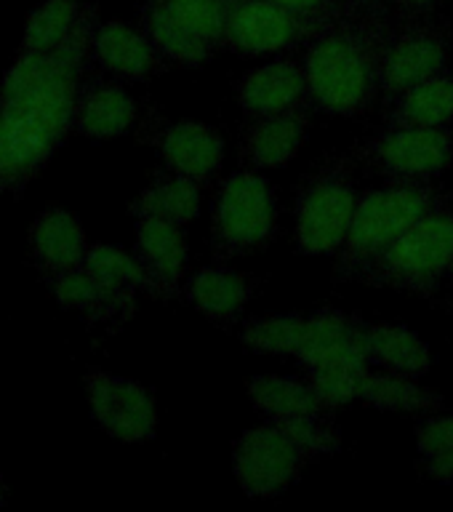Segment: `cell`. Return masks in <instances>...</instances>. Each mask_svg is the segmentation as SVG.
Here are the masks:
<instances>
[{"label": "cell", "instance_id": "cell-10", "mask_svg": "<svg viewBox=\"0 0 453 512\" xmlns=\"http://www.w3.org/2000/svg\"><path fill=\"white\" fill-rule=\"evenodd\" d=\"M310 462L312 456L272 422L246 430L232 446L235 478L254 499H270L288 491Z\"/></svg>", "mask_w": 453, "mask_h": 512}, {"label": "cell", "instance_id": "cell-28", "mask_svg": "<svg viewBox=\"0 0 453 512\" xmlns=\"http://www.w3.org/2000/svg\"><path fill=\"white\" fill-rule=\"evenodd\" d=\"M83 8H86L83 0H46L27 19L22 51L40 54V51H51L59 46L78 24Z\"/></svg>", "mask_w": 453, "mask_h": 512}, {"label": "cell", "instance_id": "cell-8", "mask_svg": "<svg viewBox=\"0 0 453 512\" xmlns=\"http://www.w3.org/2000/svg\"><path fill=\"white\" fill-rule=\"evenodd\" d=\"M451 30L432 16H392L379 51V88L382 96L398 94L435 72L446 70Z\"/></svg>", "mask_w": 453, "mask_h": 512}, {"label": "cell", "instance_id": "cell-32", "mask_svg": "<svg viewBox=\"0 0 453 512\" xmlns=\"http://www.w3.org/2000/svg\"><path fill=\"white\" fill-rule=\"evenodd\" d=\"M80 267H86L102 283L120 288V291H131V294H136V288L147 291V275H144L139 259L115 246H91Z\"/></svg>", "mask_w": 453, "mask_h": 512}, {"label": "cell", "instance_id": "cell-17", "mask_svg": "<svg viewBox=\"0 0 453 512\" xmlns=\"http://www.w3.org/2000/svg\"><path fill=\"white\" fill-rule=\"evenodd\" d=\"M254 291V278L246 272L227 270V267H203L187 280L182 296L195 304L211 323L230 331L246 310V304L251 302Z\"/></svg>", "mask_w": 453, "mask_h": 512}, {"label": "cell", "instance_id": "cell-27", "mask_svg": "<svg viewBox=\"0 0 453 512\" xmlns=\"http://www.w3.org/2000/svg\"><path fill=\"white\" fill-rule=\"evenodd\" d=\"M248 395H251V403L267 416L328 411L310 387V382L307 379H296V376H251L248 379Z\"/></svg>", "mask_w": 453, "mask_h": 512}, {"label": "cell", "instance_id": "cell-38", "mask_svg": "<svg viewBox=\"0 0 453 512\" xmlns=\"http://www.w3.org/2000/svg\"><path fill=\"white\" fill-rule=\"evenodd\" d=\"M336 3H342L344 8H347V14H352V16H358L355 14V8H352V0H336Z\"/></svg>", "mask_w": 453, "mask_h": 512}, {"label": "cell", "instance_id": "cell-13", "mask_svg": "<svg viewBox=\"0 0 453 512\" xmlns=\"http://www.w3.org/2000/svg\"><path fill=\"white\" fill-rule=\"evenodd\" d=\"M302 366L315 363H355L368 366V323L342 310H318L304 315V328L294 355Z\"/></svg>", "mask_w": 453, "mask_h": 512}, {"label": "cell", "instance_id": "cell-31", "mask_svg": "<svg viewBox=\"0 0 453 512\" xmlns=\"http://www.w3.org/2000/svg\"><path fill=\"white\" fill-rule=\"evenodd\" d=\"M304 315H264L243 323L240 339L246 347L270 355H296L302 339Z\"/></svg>", "mask_w": 453, "mask_h": 512}, {"label": "cell", "instance_id": "cell-4", "mask_svg": "<svg viewBox=\"0 0 453 512\" xmlns=\"http://www.w3.org/2000/svg\"><path fill=\"white\" fill-rule=\"evenodd\" d=\"M453 259V200L411 224L392 246L379 254L360 283L376 288H398L432 299Z\"/></svg>", "mask_w": 453, "mask_h": 512}, {"label": "cell", "instance_id": "cell-26", "mask_svg": "<svg viewBox=\"0 0 453 512\" xmlns=\"http://www.w3.org/2000/svg\"><path fill=\"white\" fill-rule=\"evenodd\" d=\"M360 400L368 406L379 408V411H411V414H422V411H440L443 408V395H438L430 387L416 384L414 376L403 374H363L360 384Z\"/></svg>", "mask_w": 453, "mask_h": 512}, {"label": "cell", "instance_id": "cell-33", "mask_svg": "<svg viewBox=\"0 0 453 512\" xmlns=\"http://www.w3.org/2000/svg\"><path fill=\"white\" fill-rule=\"evenodd\" d=\"M179 19L198 30L216 48L222 46L224 19H227V0H163Z\"/></svg>", "mask_w": 453, "mask_h": 512}, {"label": "cell", "instance_id": "cell-2", "mask_svg": "<svg viewBox=\"0 0 453 512\" xmlns=\"http://www.w3.org/2000/svg\"><path fill=\"white\" fill-rule=\"evenodd\" d=\"M390 19L339 16L304 46L302 70L312 110L360 118L374 107L382 94L379 51Z\"/></svg>", "mask_w": 453, "mask_h": 512}, {"label": "cell", "instance_id": "cell-14", "mask_svg": "<svg viewBox=\"0 0 453 512\" xmlns=\"http://www.w3.org/2000/svg\"><path fill=\"white\" fill-rule=\"evenodd\" d=\"M310 110V104H299V107L272 112L264 118H251L240 142V163L251 171L291 163L307 139Z\"/></svg>", "mask_w": 453, "mask_h": 512}, {"label": "cell", "instance_id": "cell-42", "mask_svg": "<svg viewBox=\"0 0 453 512\" xmlns=\"http://www.w3.org/2000/svg\"><path fill=\"white\" fill-rule=\"evenodd\" d=\"M227 3H232V0H227Z\"/></svg>", "mask_w": 453, "mask_h": 512}, {"label": "cell", "instance_id": "cell-35", "mask_svg": "<svg viewBox=\"0 0 453 512\" xmlns=\"http://www.w3.org/2000/svg\"><path fill=\"white\" fill-rule=\"evenodd\" d=\"M419 470H422L427 478L453 480V448L435 456H419Z\"/></svg>", "mask_w": 453, "mask_h": 512}, {"label": "cell", "instance_id": "cell-25", "mask_svg": "<svg viewBox=\"0 0 453 512\" xmlns=\"http://www.w3.org/2000/svg\"><path fill=\"white\" fill-rule=\"evenodd\" d=\"M368 358L376 366L414 379L427 374L432 366L430 347L422 336L392 323H368Z\"/></svg>", "mask_w": 453, "mask_h": 512}, {"label": "cell", "instance_id": "cell-3", "mask_svg": "<svg viewBox=\"0 0 453 512\" xmlns=\"http://www.w3.org/2000/svg\"><path fill=\"white\" fill-rule=\"evenodd\" d=\"M448 198L451 195L435 190L430 182H387L360 195L344 246L336 256V280H363L384 248Z\"/></svg>", "mask_w": 453, "mask_h": 512}, {"label": "cell", "instance_id": "cell-9", "mask_svg": "<svg viewBox=\"0 0 453 512\" xmlns=\"http://www.w3.org/2000/svg\"><path fill=\"white\" fill-rule=\"evenodd\" d=\"M336 19L339 16L288 11L270 0H232L219 48L248 56L302 48Z\"/></svg>", "mask_w": 453, "mask_h": 512}, {"label": "cell", "instance_id": "cell-5", "mask_svg": "<svg viewBox=\"0 0 453 512\" xmlns=\"http://www.w3.org/2000/svg\"><path fill=\"white\" fill-rule=\"evenodd\" d=\"M352 160L326 158L304 176L296 190V248L302 254H339L358 208Z\"/></svg>", "mask_w": 453, "mask_h": 512}, {"label": "cell", "instance_id": "cell-18", "mask_svg": "<svg viewBox=\"0 0 453 512\" xmlns=\"http://www.w3.org/2000/svg\"><path fill=\"white\" fill-rule=\"evenodd\" d=\"M94 62L126 80H150L152 75L168 67L150 38L123 22H107L96 27Z\"/></svg>", "mask_w": 453, "mask_h": 512}, {"label": "cell", "instance_id": "cell-1", "mask_svg": "<svg viewBox=\"0 0 453 512\" xmlns=\"http://www.w3.org/2000/svg\"><path fill=\"white\" fill-rule=\"evenodd\" d=\"M96 6L51 51H22L0 91V192L22 190L75 120L80 75L94 59Z\"/></svg>", "mask_w": 453, "mask_h": 512}, {"label": "cell", "instance_id": "cell-6", "mask_svg": "<svg viewBox=\"0 0 453 512\" xmlns=\"http://www.w3.org/2000/svg\"><path fill=\"white\" fill-rule=\"evenodd\" d=\"M275 235V195L264 176H227L211 208V251L219 262L262 248Z\"/></svg>", "mask_w": 453, "mask_h": 512}, {"label": "cell", "instance_id": "cell-36", "mask_svg": "<svg viewBox=\"0 0 453 512\" xmlns=\"http://www.w3.org/2000/svg\"><path fill=\"white\" fill-rule=\"evenodd\" d=\"M440 0H392V16H432Z\"/></svg>", "mask_w": 453, "mask_h": 512}, {"label": "cell", "instance_id": "cell-30", "mask_svg": "<svg viewBox=\"0 0 453 512\" xmlns=\"http://www.w3.org/2000/svg\"><path fill=\"white\" fill-rule=\"evenodd\" d=\"M366 371V366H355V363H315V366H304V379L310 382L320 403L328 411H334L352 400H360V384Z\"/></svg>", "mask_w": 453, "mask_h": 512}, {"label": "cell", "instance_id": "cell-12", "mask_svg": "<svg viewBox=\"0 0 453 512\" xmlns=\"http://www.w3.org/2000/svg\"><path fill=\"white\" fill-rule=\"evenodd\" d=\"M147 131H150L147 139L158 147L168 171L187 176L200 187L214 182L224 160V139L214 126L195 120H179V123L160 120L155 126H147Z\"/></svg>", "mask_w": 453, "mask_h": 512}, {"label": "cell", "instance_id": "cell-20", "mask_svg": "<svg viewBox=\"0 0 453 512\" xmlns=\"http://www.w3.org/2000/svg\"><path fill=\"white\" fill-rule=\"evenodd\" d=\"M139 30L150 38L152 46L158 48L168 64L198 67L216 51L211 40L203 38L198 30H192L163 0H142Z\"/></svg>", "mask_w": 453, "mask_h": 512}, {"label": "cell", "instance_id": "cell-11", "mask_svg": "<svg viewBox=\"0 0 453 512\" xmlns=\"http://www.w3.org/2000/svg\"><path fill=\"white\" fill-rule=\"evenodd\" d=\"M86 390L91 414L112 438L126 443L155 438V427H158L155 400L142 384L104 371H91L86 376Z\"/></svg>", "mask_w": 453, "mask_h": 512}, {"label": "cell", "instance_id": "cell-29", "mask_svg": "<svg viewBox=\"0 0 453 512\" xmlns=\"http://www.w3.org/2000/svg\"><path fill=\"white\" fill-rule=\"evenodd\" d=\"M275 427L286 432L296 446L304 448L312 456L336 454L342 448V435L336 430L331 411H312V414H291V416H270Z\"/></svg>", "mask_w": 453, "mask_h": 512}, {"label": "cell", "instance_id": "cell-22", "mask_svg": "<svg viewBox=\"0 0 453 512\" xmlns=\"http://www.w3.org/2000/svg\"><path fill=\"white\" fill-rule=\"evenodd\" d=\"M54 294L62 307L86 312L91 320H123L134 310V294L91 275L86 267L54 272Z\"/></svg>", "mask_w": 453, "mask_h": 512}, {"label": "cell", "instance_id": "cell-24", "mask_svg": "<svg viewBox=\"0 0 453 512\" xmlns=\"http://www.w3.org/2000/svg\"><path fill=\"white\" fill-rule=\"evenodd\" d=\"M200 211V184L179 174H158L147 190L131 203L136 219H160V222L187 224Z\"/></svg>", "mask_w": 453, "mask_h": 512}, {"label": "cell", "instance_id": "cell-21", "mask_svg": "<svg viewBox=\"0 0 453 512\" xmlns=\"http://www.w3.org/2000/svg\"><path fill=\"white\" fill-rule=\"evenodd\" d=\"M134 118L136 104L126 88L91 80V83H83L78 91L72 128L94 139H110V136L126 134Z\"/></svg>", "mask_w": 453, "mask_h": 512}, {"label": "cell", "instance_id": "cell-15", "mask_svg": "<svg viewBox=\"0 0 453 512\" xmlns=\"http://www.w3.org/2000/svg\"><path fill=\"white\" fill-rule=\"evenodd\" d=\"M134 256L147 275V291L160 299L182 294L184 264H187V240L179 224L160 219H136Z\"/></svg>", "mask_w": 453, "mask_h": 512}, {"label": "cell", "instance_id": "cell-40", "mask_svg": "<svg viewBox=\"0 0 453 512\" xmlns=\"http://www.w3.org/2000/svg\"><path fill=\"white\" fill-rule=\"evenodd\" d=\"M448 278H451V283H453V259H451V267H448Z\"/></svg>", "mask_w": 453, "mask_h": 512}, {"label": "cell", "instance_id": "cell-41", "mask_svg": "<svg viewBox=\"0 0 453 512\" xmlns=\"http://www.w3.org/2000/svg\"><path fill=\"white\" fill-rule=\"evenodd\" d=\"M443 307H446V310L453 315V302H446V304H443Z\"/></svg>", "mask_w": 453, "mask_h": 512}, {"label": "cell", "instance_id": "cell-16", "mask_svg": "<svg viewBox=\"0 0 453 512\" xmlns=\"http://www.w3.org/2000/svg\"><path fill=\"white\" fill-rule=\"evenodd\" d=\"M238 104L248 118H264L272 112L291 110L307 102V80L302 62L278 59V62L256 67L240 80Z\"/></svg>", "mask_w": 453, "mask_h": 512}, {"label": "cell", "instance_id": "cell-39", "mask_svg": "<svg viewBox=\"0 0 453 512\" xmlns=\"http://www.w3.org/2000/svg\"><path fill=\"white\" fill-rule=\"evenodd\" d=\"M6 502V486H3V480H0V504Z\"/></svg>", "mask_w": 453, "mask_h": 512}, {"label": "cell", "instance_id": "cell-19", "mask_svg": "<svg viewBox=\"0 0 453 512\" xmlns=\"http://www.w3.org/2000/svg\"><path fill=\"white\" fill-rule=\"evenodd\" d=\"M451 120L453 75L448 70L384 96V126H451Z\"/></svg>", "mask_w": 453, "mask_h": 512}, {"label": "cell", "instance_id": "cell-7", "mask_svg": "<svg viewBox=\"0 0 453 512\" xmlns=\"http://www.w3.org/2000/svg\"><path fill=\"white\" fill-rule=\"evenodd\" d=\"M355 158L387 182H430L453 163L448 126H384L355 147Z\"/></svg>", "mask_w": 453, "mask_h": 512}, {"label": "cell", "instance_id": "cell-34", "mask_svg": "<svg viewBox=\"0 0 453 512\" xmlns=\"http://www.w3.org/2000/svg\"><path fill=\"white\" fill-rule=\"evenodd\" d=\"M275 6H283L288 11H299V14H320V16H352L347 8L336 0H270Z\"/></svg>", "mask_w": 453, "mask_h": 512}, {"label": "cell", "instance_id": "cell-37", "mask_svg": "<svg viewBox=\"0 0 453 512\" xmlns=\"http://www.w3.org/2000/svg\"><path fill=\"white\" fill-rule=\"evenodd\" d=\"M352 8L358 16L368 19H390L392 16V0H352Z\"/></svg>", "mask_w": 453, "mask_h": 512}, {"label": "cell", "instance_id": "cell-23", "mask_svg": "<svg viewBox=\"0 0 453 512\" xmlns=\"http://www.w3.org/2000/svg\"><path fill=\"white\" fill-rule=\"evenodd\" d=\"M32 251L48 272L80 267L86 259V235L72 214L62 208H48L30 227Z\"/></svg>", "mask_w": 453, "mask_h": 512}]
</instances>
